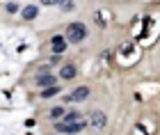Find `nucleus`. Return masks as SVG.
<instances>
[{"label": "nucleus", "instance_id": "9d476101", "mask_svg": "<svg viewBox=\"0 0 160 135\" xmlns=\"http://www.w3.org/2000/svg\"><path fill=\"white\" fill-rule=\"evenodd\" d=\"M73 122H80V115L78 112H69V115L64 117V124H73Z\"/></svg>", "mask_w": 160, "mask_h": 135}, {"label": "nucleus", "instance_id": "4468645a", "mask_svg": "<svg viewBox=\"0 0 160 135\" xmlns=\"http://www.w3.org/2000/svg\"><path fill=\"white\" fill-rule=\"evenodd\" d=\"M41 2L50 7V5H62V0H41Z\"/></svg>", "mask_w": 160, "mask_h": 135}, {"label": "nucleus", "instance_id": "423d86ee", "mask_svg": "<svg viewBox=\"0 0 160 135\" xmlns=\"http://www.w3.org/2000/svg\"><path fill=\"white\" fill-rule=\"evenodd\" d=\"M37 85H39V87H53V85H55V76L43 73V76L37 78Z\"/></svg>", "mask_w": 160, "mask_h": 135}, {"label": "nucleus", "instance_id": "20e7f679", "mask_svg": "<svg viewBox=\"0 0 160 135\" xmlns=\"http://www.w3.org/2000/svg\"><path fill=\"white\" fill-rule=\"evenodd\" d=\"M87 94H89V89H87V87H78V89H73L67 96V101L69 103H80V101H85V98H87Z\"/></svg>", "mask_w": 160, "mask_h": 135}, {"label": "nucleus", "instance_id": "f257e3e1", "mask_svg": "<svg viewBox=\"0 0 160 135\" xmlns=\"http://www.w3.org/2000/svg\"><path fill=\"white\" fill-rule=\"evenodd\" d=\"M87 37V28L82 23H71L67 28V39L69 41H73V44H78V41H82Z\"/></svg>", "mask_w": 160, "mask_h": 135}, {"label": "nucleus", "instance_id": "0eeeda50", "mask_svg": "<svg viewBox=\"0 0 160 135\" xmlns=\"http://www.w3.org/2000/svg\"><path fill=\"white\" fill-rule=\"evenodd\" d=\"M62 78H67V80H71V78H76V67L73 64H64L62 71H60Z\"/></svg>", "mask_w": 160, "mask_h": 135}, {"label": "nucleus", "instance_id": "6e6552de", "mask_svg": "<svg viewBox=\"0 0 160 135\" xmlns=\"http://www.w3.org/2000/svg\"><path fill=\"white\" fill-rule=\"evenodd\" d=\"M23 18H25V21H32V18H37V7H34V5L25 7V9H23Z\"/></svg>", "mask_w": 160, "mask_h": 135}, {"label": "nucleus", "instance_id": "7ed1b4c3", "mask_svg": "<svg viewBox=\"0 0 160 135\" xmlns=\"http://www.w3.org/2000/svg\"><path fill=\"white\" fill-rule=\"evenodd\" d=\"M82 128H85V122H82V119H80V122H73V124H60V126H57V131H60V133H71V135H73V133H80Z\"/></svg>", "mask_w": 160, "mask_h": 135}, {"label": "nucleus", "instance_id": "1a4fd4ad", "mask_svg": "<svg viewBox=\"0 0 160 135\" xmlns=\"http://www.w3.org/2000/svg\"><path fill=\"white\" fill-rule=\"evenodd\" d=\"M57 92H60V87H57V85H53V87H46V89H43V98H50V96H55L57 94Z\"/></svg>", "mask_w": 160, "mask_h": 135}, {"label": "nucleus", "instance_id": "39448f33", "mask_svg": "<svg viewBox=\"0 0 160 135\" xmlns=\"http://www.w3.org/2000/svg\"><path fill=\"white\" fill-rule=\"evenodd\" d=\"M50 48H53V53H57V55H60V53L64 51V48H67V39L57 34V37H53V41H50Z\"/></svg>", "mask_w": 160, "mask_h": 135}, {"label": "nucleus", "instance_id": "ddd939ff", "mask_svg": "<svg viewBox=\"0 0 160 135\" xmlns=\"http://www.w3.org/2000/svg\"><path fill=\"white\" fill-rule=\"evenodd\" d=\"M7 12H9V14H16V12H18V5L9 2V5H7Z\"/></svg>", "mask_w": 160, "mask_h": 135}, {"label": "nucleus", "instance_id": "f8f14e48", "mask_svg": "<svg viewBox=\"0 0 160 135\" xmlns=\"http://www.w3.org/2000/svg\"><path fill=\"white\" fill-rule=\"evenodd\" d=\"M60 7H62V9H64V12H69V9H73V0H62V5H60Z\"/></svg>", "mask_w": 160, "mask_h": 135}, {"label": "nucleus", "instance_id": "f03ea898", "mask_svg": "<svg viewBox=\"0 0 160 135\" xmlns=\"http://www.w3.org/2000/svg\"><path fill=\"white\" fill-rule=\"evenodd\" d=\"M105 124H108V117H105V112H101V110H94L92 115H89V126H92V128H96V131H103V128H105Z\"/></svg>", "mask_w": 160, "mask_h": 135}, {"label": "nucleus", "instance_id": "9b49d317", "mask_svg": "<svg viewBox=\"0 0 160 135\" xmlns=\"http://www.w3.org/2000/svg\"><path fill=\"white\" fill-rule=\"evenodd\" d=\"M62 115H64L62 108H53V110H50V119H60Z\"/></svg>", "mask_w": 160, "mask_h": 135}, {"label": "nucleus", "instance_id": "2eb2a0df", "mask_svg": "<svg viewBox=\"0 0 160 135\" xmlns=\"http://www.w3.org/2000/svg\"><path fill=\"white\" fill-rule=\"evenodd\" d=\"M50 64H60V55H57V53L53 55V58H50Z\"/></svg>", "mask_w": 160, "mask_h": 135}]
</instances>
